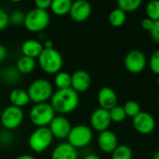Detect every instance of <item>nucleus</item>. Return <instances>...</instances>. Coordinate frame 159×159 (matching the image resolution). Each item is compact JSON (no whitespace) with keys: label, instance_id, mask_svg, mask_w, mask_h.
I'll return each mask as SVG.
<instances>
[{"label":"nucleus","instance_id":"f257e3e1","mask_svg":"<svg viewBox=\"0 0 159 159\" xmlns=\"http://www.w3.org/2000/svg\"><path fill=\"white\" fill-rule=\"evenodd\" d=\"M49 101L55 113H58L60 116H65L73 113L78 107L79 94L72 88L57 89Z\"/></svg>","mask_w":159,"mask_h":159},{"label":"nucleus","instance_id":"f03ea898","mask_svg":"<svg viewBox=\"0 0 159 159\" xmlns=\"http://www.w3.org/2000/svg\"><path fill=\"white\" fill-rule=\"evenodd\" d=\"M37 62L40 69L48 75H56L61 71L63 65V58L60 51L56 48L46 49L44 48L39 57Z\"/></svg>","mask_w":159,"mask_h":159},{"label":"nucleus","instance_id":"7ed1b4c3","mask_svg":"<svg viewBox=\"0 0 159 159\" xmlns=\"http://www.w3.org/2000/svg\"><path fill=\"white\" fill-rule=\"evenodd\" d=\"M30 101L34 104L47 102L51 99L54 89L50 81L45 78H37L31 82L27 89Z\"/></svg>","mask_w":159,"mask_h":159},{"label":"nucleus","instance_id":"20e7f679","mask_svg":"<svg viewBox=\"0 0 159 159\" xmlns=\"http://www.w3.org/2000/svg\"><path fill=\"white\" fill-rule=\"evenodd\" d=\"M55 116L56 113L48 102L36 103L29 112L30 121L36 128L48 127Z\"/></svg>","mask_w":159,"mask_h":159},{"label":"nucleus","instance_id":"39448f33","mask_svg":"<svg viewBox=\"0 0 159 159\" xmlns=\"http://www.w3.org/2000/svg\"><path fill=\"white\" fill-rule=\"evenodd\" d=\"M49 22L50 15L48 11L34 7L25 14L23 25L25 29L31 33H39L45 30Z\"/></svg>","mask_w":159,"mask_h":159},{"label":"nucleus","instance_id":"423d86ee","mask_svg":"<svg viewBox=\"0 0 159 159\" xmlns=\"http://www.w3.org/2000/svg\"><path fill=\"white\" fill-rule=\"evenodd\" d=\"M53 135L48 127L36 128L29 136L28 144L32 151L41 154L46 151L53 143Z\"/></svg>","mask_w":159,"mask_h":159},{"label":"nucleus","instance_id":"0eeeda50","mask_svg":"<svg viewBox=\"0 0 159 159\" xmlns=\"http://www.w3.org/2000/svg\"><path fill=\"white\" fill-rule=\"evenodd\" d=\"M93 139V131L90 127L84 124H79L72 127L71 131L67 137L68 143L75 149L84 148L88 146Z\"/></svg>","mask_w":159,"mask_h":159},{"label":"nucleus","instance_id":"6e6552de","mask_svg":"<svg viewBox=\"0 0 159 159\" xmlns=\"http://www.w3.org/2000/svg\"><path fill=\"white\" fill-rule=\"evenodd\" d=\"M24 114L22 109L15 107L13 105H9L6 107L0 116L1 125L4 127L6 130H14L18 129L23 122Z\"/></svg>","mask_w":159,"mask_h":159},{"label":"nucleus","instance_id":"1a4fd4ad","mask_svg":"<svg viewBox=\"0 0 159 159\" xmlns=\"http://www.w3.org/2000/svg\"><path fill=\"white\" fill-rule=\"evenodd\" d=\"M148 64L146 55L140 49H132L127 53L124 59L125 68L131 74L142 73Z\"/></svg>","mask_w":159,"mask_h":159},{"label":"nucleus","instance_id":"9d476101","mask_svg":"<svg viewBox=\"0 0 159 159\" xmlns=\"http://www.w3.org/2000/svg\"><path fill=\"white\" fill-rule=\"evenodd\" d=\"M132 125L134 129L143 135H148L152 133L156 129L155 117L146 111H142L135 117L132 118Z\"/></svg>","mask_w":159,"mask_h":159},{"label":"nucleus","instance_id":"9b49d317","mask_svg":"<svg viewBox=\"0 0 159 159\" xmlns=\"http://www.w3.org/2000/svg\"><path fill=\"white\" fill-rule=\"evenodd\" d=\"M90 128L96 131L102 132L109 129L112 120L110 117L109 111L101 107L95 109L90 116Z\"/></svg>","mask_w":159,"mask_h":159},{"label":"nucleus","instance_id":"f8f14e48","mask_svg":"<svg viewBox=\"0 0 159 159\" xmlns=\"http://www.w3.org/2000/svg\"><path fill=\"white\" fill-rule=\"evenodd\" d=\"M48 128L49 129L54 138L62 140L67 139L71 131L72 125L69 119L64 116H56Z\"/></svg>","mask_w":159,"mask_h":159},{"label":"nucleus","instance_id":"ddd939ff","mask_svg":"<svg viewBox=\"0 0 159 159\" xmlns=\"http://www.w3.org/2000/svg\"><path fill=\"white\" fill-rule=\"evenodd\" d=\"M92 7L89 2L86 0H77L73 2L69 15L71 19L76 22L85 21L91 15Z\"/></svg>","mask_w":159,"mask_h":159},{"label":"nucleus","instance_id":"4468645a","mask_svg":"<svg viewBox=\"0 0 159 159\" xmlns=\"http://www.w3.org/2000/svg\"><path fill=\"white\" fill-rule=\"evenodd\" d=\"M97 143L101 151L106 154H112L119 145L116 134L111 129L100 132L97 139Z\"/></svg>","mask_w":159,"mask_h":159},{"label":"nucleus","instance_id":"2eb2a0df","mask_svg":"<svg viewBox=\"0 0 159 159\" xmlns=\"http://www.w3.org/2000/svg\"><path fill=\"white\" fill-rule=\"evenodd\" d=\"M91 85L90 75L85 70H76L71 75V88L78 94L86 92Z\"/></svg>","mask_w":159,"mask_h":159},{"label":"nucleus","instance_id":"dca6fc26","mask_svg":"<svg viewBox=\"0 0 159 159\" xmlns=\"http://www.w3.org/2000/svg\"><path fill=\"white\" fill-rule=\"evenodd\" d=\"M98 103L101 108L110 111L117 105L118 97L116 91L110 87H102L100 89L97 95Z\"/></svg>","mask_w":159,"mask_h":159},{"label":"nucleus","instance_id":"f3484780","mask_svg":"<svg viewBox=\"0 0 159 159\" xmlns=\"http://www.w3.org/2000/svg\"><path fill=\"white\" fill-rule=\"evenodd\" d=\"M78 152L68 143H61L55 146L51 152L50 159H77Z\"/></svg>","mask_w":159,"mask_h":159},{"label":"nucleus","instance_id":"a211bd4d","mask_svg":"<svg viewBox=\"0 0 159 159\" xmlns=\"http://www.w3.org/2000/svg\"><path fill=\"white\" fill-rule=\"evenodd\" d=\"M43 49V44L35 39H27L20 46V52L22 56H26L34 60L39 57Z\"/></svg>","mask_w":159,"mask_h":159},{"label":"nucleus","instance_id":"6ab92c4d","mask_svg":"<svg viewBox=\"0 0 159 159\" xmlns=\"http://www.w3.org/2000/svg\"><path fill=\"white\" fill-rule=\"evenodd\" d=\"M8 100L10 102V105H13L18 108H22L25 107L29 104L30 98L28 95L27 90H24L22 89H14L10 91Z\"/></svg>","mask_w":159,"mask_h":159},{"label":"nucleus","instance_id":"aec40b11","mask_svg":"<svg viewBox=\"0 0 159 159\" xmlns=\"http://www.w3.org/2000/svg\"><path fill=\"white\" fill-rule=\"evenodd\" d=\"M36 66V61L34 59L26 57V56H20L17 62H16V68L19 71L20 75H28L32 73Z\"/></svg>","mask_w":159,"mask_h":159},{"label":"nucleus","instance_id":"412c9836","mask_svg":"<svg viewBox=\"0 0 159 159\" xmlns=\"http://www.w3.org/2000/svg\"><path fill=\"white\" fill-rule=\"evenodd\" d=\"M72 4L71 0H53L49 9L56 16H65L69 14Z\"/></svg>","mask_w":159,"mask_h":159},{"label":"nucleus","instance_id":"4be33fe9","mask_svg":"<svg viewBox=\"0 0 159 159\" xmlns=\"http://www.w3.org/2000/svg\"><path fill=\"white\" fill-rule=\"evenodd\" d=\"M108 20L112 26L121 27L122 25L125 24V22L127 20V13L125 11H123L122 9L116 7L110 12V14L108 16Z\"/></svg>","mask_w":159,"mask_h":159},{"label":"nucleus","instance_id":"5701e85b","mask_svg":"<svg viewBox=\"0 0 159 159\" xmlns=\"http://www.w3.org/2000/svg\"><path fill=\"white\" fill-rule=\"evenodd\" d=\"M54 85L58 89H66L71 88V75L64 71L57 73L54 76Z\"/></svg>","mask_w":159,"mask_h":159},{"label":"nucleus","instance_id":"b1692460","mask_svg":"<svg viewBox=\"0 0 159 159\" xmlns=\"http://www.w3.org/2000/svg\"><path fill=\"white\" fill-rule=\"evenodd\" d=\"M111 155V159H133L132 149L127 144H119Z\"/></svg>","mask_w":159,"mask_h":159},{"label":"nucleus","instance_id":"393cba45","mask_svg":"<svg viewBox=\"0 0 159 159\" xmlns=\"http://www.w3.org/2000/svg\"><path fill=\"white\" fill-rule=\"evenodd\" d=\"M142 4V0H119L117 2V7L127 13L139 9Z\"/></svg>","mask_w":159,"mask_h":159},{"label":"nucleus","instance_id":"a878e982","mask_svg":"<svg viewBox=\"0 0 159 159\" xmlns=\"http://www.w3.org/2000/svg\"><path fill=\"white\" fill-rule=\"evenodd\" d=\"M20 74L15 66H10L7 68L3 73V79L6 83L9 85H14L20 80Z\"/></svg>","mask_w":159,"mask_h":159},{"label":"nucleus","instance_id":"bb28decb","mask_svg":"<svg viewBox=\"0 0 159 159\" xmlns=\"http://www.w3.org/2000/svg\"><path fill=\"white\" fill-rule=\"evenodd\" d=\"M145 12L147 18L153 20L154 21L159 20V0H152L146 4Z\"/></svg>","mask_w":159,"mask_h":159},{"label":"nucleus","instance_id":"cd10ccee","mask_svg":"<svg viewBox=\"0 0 159 159\" xmlns=\"http://www.w3.org/2000/svg\"><path fill=\"white\" fill-rule=\"evenodd\" d=\"M123 108L125 110L127 116H129L132 118L135 117L138 114H140L142 112L140 103L134 100H129V101L126 102L123 105Z\"/></svg>","mask_w":159,"mask_h":159},{"label":"nucleus","instance_id":"c85d7f7f","mask_svg":"<svg viewBox=\"0 0 159 159\" xmlns=\"http://www.w3.org/2000/svg\"><path fill=\"white\" fill-rule=\"evenodd\" d=\"M109 113H110V117H111L112 122H115V123H121L127 117V115L125 113L123 106H120V105L115 106L113 109L109 111Z\"/></svg>","mask_w":159,"mask_h":159},{"label":"nucleus","instance_id":"c756f323","mask_svg":"<svg viewBox=\"0 0 159 159\" xmlns=\"http://www.w3.org/2000/svg\"><path fill=\"white\" fill-rule=\"evenodd\" d=\"M148 65L150 70L154 74L159 75V48L154 51L153 54L150 56L148 60Z\"/></svg>","mask_w":159,"mask_h":159},{"label":"nucleus","instance_id":"7c9ffc66","mask_svg":"<svg viewBox=\"0 0 159 159\" xmlns=\"http://www.w3.org/2000/svg\"><path fill=\"white\" fill-rule=\"evenodd\" d=\"M25 13L20 10H14L9 15V23L14 25H21L24 22Z\"/></svg>","mask_w":159,"mask_h":159},{"label":"nucleus","instance_id":"2f4dec72","mask_svg":"<svg viewBox=\"0 0 159 159\" xmlns=\"http://www.w3.org/2000/svg\"><path fill=\"white\" fill-rule=\"evenodd\" d=\"M9 24V15L7 11L0 7V32L4 31Z\"/></svg>","mask_w":159,"mask_h":159},{"label":"nucleus","instance_id":"473e14b6","mask_svg":"<svg viewBox=\"0 0 159 159\" xmlns=\"http://www.w3.org/2000/svg\"><path fill=\"white\" fill-rule=\"evenodd\" d=\"M12 140H13V137L8 130L2 131L0 133V144L1 145L7 146L12 143Z\"/></svg>","mask_w":159,"mask_h":159},{"label":"nucleus","instance_id":"72a5a7b5","mask_svg":"<svg viewBox=\"0 0 159 159\" xmlns=\"http://www.w3.org/2000/svg\"><path fill=\"white\" fill-rule=\"evenodd\" d=\"M51 0H35L34 1V6L38 9L42 10H47L50 8L51 6Z\"/></svg>","mask_w":159,"mask_h":159},{"label":"nucleus","instance_id":"f704fd0d","mask_svg":"<svg viewBox=\"0 0 159 159\" xmlns=\"http://www.w3.org/2000/svg\"><path fill=\"white\" fill-rule=\"evenodd\" d=\"M149 33H150V35H151L152 39L156 43L159 44V20L155 21L154 27H153V29Z\"/></svg>","mask_w":159,"mask_h":159},{"label":"nucleus","instance_id":"c9c22d12","mask_svg":"<svg viewBox=\"0 0 159 159\" xmlns=\"http://www.w3.org/2000/svg\"><path fill=\"white\" fill-rule=\"evenodd\" d=\"M154 24H155V21H154L153 20L147 18V17L144 18V19H143L142 21H141L142 28H143V30H145V31H148V32H150V31L153 29Z\"/></svg>","mask_w":159,"mask_h":159},{"label":"nucleus","instance_id":"e433bc0d","mask_svg":"<svg viewBox=\"0 0 159 159\" xmlns=\"http://www.w3.org/2000/svg\"><path fill=\"white\" fill-rule=\"evenodd\" d=\"M7 57V49L4 45L0 44V63L3 62Z\"/></svg>","mask_w":159,"mask_h":159},{"label":"nucleus","instance_id":"4c0bfd02","mask_svg":"<svg viewBox=\"0 0 159 159\" xmlns=\"http://www.w3.org/2000/svg\"><path fill=\"white\" fill-rule=\"evenodd\" d=\"M43 47H44V48H46V49L53 48L54 47H53V42H52V40H49V39L46 40V41L43 43Z\"/></svg>","mask_w":159,"mask_h":159},{"label":"nucleus","instance_id":"58836bf2","mask_svg":"<svg viewBox=\"0 0 159 159\" xmlns=\"http://www.w3.org/2000/svg\"><path fill=\"white\" fill-rule=\"evenodd\" d=\"M15 159H36L34 156L32 155H29V154H22V155H20L18 156Z\"/></svg>","mask_w":159,"mask_h":159},{"label":"nucleus","instance_id":"ea45409f","mask_svg":"<svg viewBox=\"0 0 159 159\" xmlns=\"http://www.w3.org/2000/svg\"><path fill=\"white\" fill-rule=\"evenodd\" d=\"M84 159H101V157L96 154H88Z\"/></svg>","mask_w":159,"mask_h":159},{"label":"nucleus","instance_id":"a19ab883","mask_svg":"<svg viewBox=\"0 0 159 159\" xmlns=\"http://www.w3.org/2000/svg\"><path fill=\"white\" fill-rule=\"evenodd\" d=\"M152 159H159V149L154 154V156H153V157Z\"/></svg>","mask_w":159,"mask_h":159},{"label":"nucleus","instance_id":"79ce46f5","mask_svg":"<svg viewBox=\"0 0 159 159\" xmlns=\"http://www.w3.org/2000/svg\"><path fill=\"white\" fill-rule=\"evenodd\" d=\"M157 85H158V87H159V75L157 76Z\"/></svg>","mask_w":159,"mask_h":159},{"label":"nucleus","instance_id":"37998d69","mask_svg":"<svg viewBox=\"0 0 159 159\" xmlns=\"http://www.w3.org/2000/svg\"><path fill=\"white\" fill-rule=\"evenodd\" d=\"M158 102H159V96H158Z\"/></svg>","mask_w":159,"mask_h":159}]
</instances>
